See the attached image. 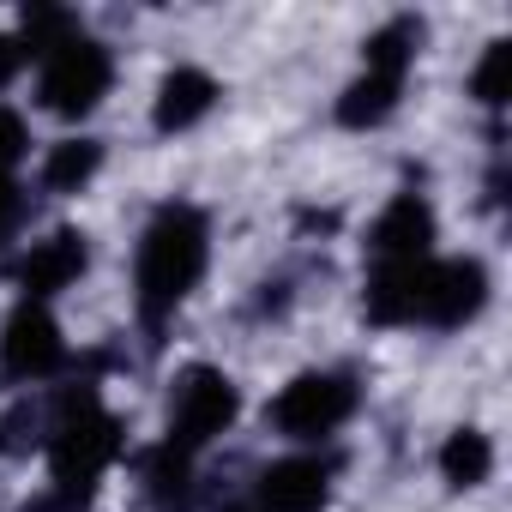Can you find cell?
I'll use <instances>...</instances> for the list:
<instances>
[{
  "label": "cell",
  "mask_w": 512,
  "mask_h": 512,
  "mask_svg": "<svg viewBox=\"0 0 512 512\" xmlns=\"http://www.w3.org/2000/svg\"><path fill=\"white\" fill-rule=\"evenodd\" d=\"M416 43H422V31H416L410 19H392L386 31L368 37L362 79H356V85L344 91V103H338V115H344L350 127H380V121L398 109L404 79H410V67H416Z\"/></svg>",
  "instance_id": "cell-4"
},
{
  "label": "cell",
  "mask_w": 512,
  "mask_h": 512,
  "mask_svg": "<svg viewBox=\"0 0 512 512\" xmlns=\"http://www.w3.org/2000/svg\"><path fill=\"white\" fill-rule=\"evenodd\" d=\"M13 223H19V181L0 175V241L13 235Z\"/></svg>",
  "instance_id": "cell-18"
},
{
  "label": "cell",
  "mask_w": 512,
  "mask_h": 512,
  "mask_svg": "<svg viewBox=\"0 0 512 512\" xmlns=\"http://www.w3.org/2000/svg\"><path fill=\"white\" fill-rule=\"evenodd\" d=\"M356 416V380L350 374H296L272 398V422L290 440H320Z\"/></svg>",
  "instance_id": "cell-7"
},
{
  "label": "cell",
  "mask_w": 512,
  "mask_h": 512,
  "mask_svg": "<svg viewBox=\"0 0 512 512\" xmlns=\"http://www.w3.org/2000/svg\"><path fill=\"white\" fill-rule=\"evenodd\" d=\"M97 163H103V145H97V139H67V145L49 151L43 181H49L55 193H79V187L97 175Z\"/></svg>",
  "instance_id": "cell-14"
},
{
  "label": "cell",
  "mask_w": 512,
  "mask_h": 512,
  "mask_svg": "<svg viewBox=\"0 0 512 512\" xmlns=\"http://www.w3.org/2000/svg\"><path fill=\"white\" fill-rule=\"evenodd\" d=\"M235 410H241V392H235V380L223 374V368H205V362H193L181 380H175V392H169V452L175 458H193L199 446H211L229 422H235Z\"/></svg>",
  "instance_id": "cell-5"
},
{
  "label": "cell",
  "mask_w": 512,
  "mask_h": 512,
  "mask_svg": "<svg viewBox=\"0 0 512 512\" xmlns=\"http://www.w3.org/2000/svg\"><path fill=\"white\" fill-rule=\"evenodd\" d=\"M91 266V247L79 229H55L43 241H31V253L19 260V284H25V302H43L67 284H79V272Z\"/></svg>",
  "instance_id": "cell-10"
},
{
  "label": "cell",
  "mask_w": 512,
  "mask_h": 512,
  "mask_svg": "<svg viewBox=\"0 0 512 512\" xmlns=\"http://www.w3.org/2000/svg\"><path fill=\"white\" fill-rule=\"evenodd\" d=\"M488 302V272L476 260H398L368 284V314L380 326H464Z\"/></svg>",
  "instance_id": "cell-1"
},
{
  "label": "cell",
  "mask_w": 512,
  "mask_h": 512,
  "mask_svg": "<svg viewBox=\"0 0 512 512\" xmlns=\"http://www.w3.org/2000/svg\"><path fill=\"white\" fill-rule=\"evenodd\" d=\"M500 73H506V43H488L482 67H476V79H470L482 103H500Z\"/></svg>",
  "instance_id": "cell-15"
},
{
  "label": "cell",
  "mask_w": 512,
  "mask_h": 512,
  "mask_svg": "<svg viewBox=\"0 0 512 512\" xmlns=\"http://www.w3.org/2000/svg\"><path fill=\"white\" fill-rule=\"evenodd\" d=\"M61 362H67V344H61L55 314L43 302H19L13 320H7V338H0V368H7V380H49Z\"/></svg>",
  "instance_id": "cell-8"
},
{
  "label": "cell",
  "mask_w": 512,
  "mask_h": 512,
  "mask_svg": "<svg viewBox=\"0 0 512 512\" xmlns=\"http://www.w3.org/2000/svg\"><path fill=\"white\" fill-rule=\"evenodd\" d=\"M217 103V79L205 67H175L157 91V127L163 133H187L193 121H205Z\"/></svg>",
  "instance_id": "cell-12"
},
{
  "label": "cell",
  "mask_w": 512,
  "mask_h": 512,
  "mask_svg": "<svg viewBox=\"0 0 512 512\" xmlns=\"http://www.w3.org/2000/svg\"><path fill=\"white\" fill-rule=\"evenodd\" d=\"M440 470H446V482H452V488H476V482L494 470V446H488V434L458 428V434L440 446Z\"/></svg>",
  "instance_id": "cell-13"
},
{
  "label": "cell",
  "mask_w": 512,
  "mask_h": 512,
  "mask_svg": "<svg viewBox=\"0 0 512 512\" xmlns=\"http://www.w3.org/2000/svg\"><path fill=\"white\" fill-rule=\"evenodd\" d=\"M25 145H31L25 139V121L13 109H0V175H13V163L25 157Z\"/></svg>",
  "instance_id": "cell-16"
},
{
  "label": "cell",
  "mask_w": 512,
  "mask_h": 512,
  "mask_svg": "<svg viewBox=\"0 0 512 512\" xmlns=\"http://www.w3.org/2000/svg\"><path fill=\"white\" fill-rule=\"evenodd\" d=\"M205 260H211V229L193 205H163L145 235H139V260H133V284H139V314L157 326L169 320L193 284L205 278Z\"/></svg>",
  "instance_id": "cell-2"
},
{
  "label": "cell",
  "mask_w": 512,
  "mask_h": 512,
  "mask_svg": "<svg viewBox=\"0 0 512 512\" xmlns=\"http://www.w3.org/2000/svg\"><path fill=\"white\" fill-rule=\"evenodd\" d=\"M115 452H121V422L97 404L91 386L67 392L61 410H55V422H49V470H55L61 500L85 506L91 488H97V476L115 464Z\"/></svg>",
  "instance_id": "cell-3"
},
{
  "label": "cell",
  "mask_w": 512,
  "mask_h": 512,
  "mask_svg": "<svg viewBox=\"0 0 512 512\" xmlns=\"http://www.w3.org/2000/svg\"><path fill=\"white\" fill-rule=\"evenodd\" d=\"M25 61H31L25 37H0V85H13V79L25 73Z\"/></svg>",
  "instance_id": "cell-17"
},
{
  "label": "cell",
  "mask_w": 512,
  "mask_h": 512,
  "mask_svg": "<svg viewBox=\"0 0 512 512\" xmlns=\"http://www.w3.org/2000/svg\"><path fill=\"white\" fill-rule=\"evenodd\" d=\"M332 500V458H284L260 476L247 512H326Z\"/></svg>",
  "instance_id": "cell-9"
},
{
  "label": "cell",
  "mask_w": 512,
  "mask_h": 512,
  "mask_svg": "<svg viewBox=\"0 0 512 512\" xmlns=\"http://www.w3.org/2000/svg\"><path fill=\"white\" fill-rule=\"evenodd\" d=\"M428 241H434V205H428L422 193H398V199L380 211V223L368 229V253H374L380 266L422 260Z\"/></svg>",
  "instance_id": "cell-11"
},
{
  "label": "cell",
  "mask_w": 512,
  "mask_h": 512,
  "mask_svg": "<svg viewBox=\"0 0 512 512\" xmlns=\"http://www.w3.org/2000/svg\"><path fill=\"white\" fill-rule=\"evenodd\" d=\"M37 61H43V73H37V97H43V109L67 115V121L91 115V109L103 103L109 79H115L109 49L91 43V37H79V31H67V37H61L55 49H43Z\"/></svg>",
  "instance_id": "cell-6"
},
{
  "label": "cell",
  "mask_w": 512,
  "mask_h": 512,
  "mask_svg": "<svg viewBox=\"0 0 512 512\" xmlns=\"http://www.w3.org/2000/svg\"><path fill=\"white\" fill-rule=\"evenodd\" d=\"M229 512H247V506H229Z\"/></svg>",
  "instance_id": "cell-19"
}]
</instances>
